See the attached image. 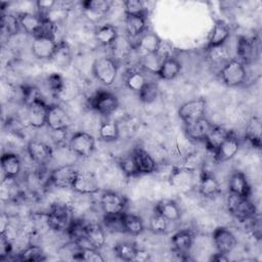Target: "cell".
Masks as SVG:
<instances>
[{
  "instance_id": "obj_49",
  "label": "cell",
  "mask_w": 262,
  "mask_h": 262,
  "mask_svg": "<svg viewBox=\"0 0 262 262\" xmlns=\"http://www.w3.org/2000/svg\"><path fill=\"white\" fill-rule=\"evenodd\" d=\"M169 226V221L163 216L154 213L148 221V228L154 233H164L167 231Z\"/></svg>"
},
{
  "instance_id": "obj_15",
  "label": "cell",
  "mask_w": 262,
  "mask_h": 262,
  "mask_svg": "<svg viewBox=\"0 0 262 262\" xmlns=\"http://www.w3.org/2000/svg\"><path fill=\"white\" fill-rule=\"evenodd\" d=\"M241 142L233 131H230L222 144L213 152L216 163H223L231 160L238 151Z\"/></svg>"
},
{
  "instance_id": "obj_40",
  "label": "cell",
  "mask_w": 262,
  "mask_h": 262,
  "mask_svg": "<svg viewBox=\"0 0 262 262\" xmlns=\"http://www.w3.org/2000/svg\"><path fill=\"white\" fill-rule=\"evenodd\" d=\"M146 82V77L140 71L137 70H131L130 72H128L125 79L126 86L136 93L140 92V90L143 88Z\"/></svg>"
},
{
  "instance_id": "obj_33",
  "label": "cell",
  "mask_w": 262,
  "mask_h": 262,
  "mask_svg": "<svg viewBox=\"0 0 262 262\" xmlns=\"http://www.w3.org/2000/svg\"><path fill=\"white\" fill-rule=\"evenodd\" d=\"M261 133H262V123L259 117H252L247 124L245 137L251 143L252 146L256 148L261 147Z\"/></svg>"
},
{
  "instance_id": "obj_3",
  "label": "cell",
  "mask_w": 262,
  "mask_h": 262,
  "mask_svg": "<svg viewBox=\"0 0 262 262\" xmlns=\"http://www.w3.org/2000/svg\"><path fill=\"white\" fill-rule=\"evenodd\" d=\"M72 220V208L64 203L53 204L46 214L47 226L55 231L67 230Z\"/></svg>"
},
{
  "instance_id": "obj_50",
  "label": "cell",
  "mask_w": 262,
  "mask_h": 262,
  "mask_svg": "<svg viewBox=\"0 0 262 262\" xmlns=\"http://www.w3.org/2000/svg\"><path fill=\"white\" fill-rule=\"evenodd\" d=\"M163 59L164 58L161 55H159L158 53L145 54L142 58V67L149 73L156 75L160 69V66H161Z\"/></svg>"
},
{
  "instance_id": "obj_54",
  "label": "cell",
  "mask_w": 262,
  "mask_h": 262,
  "mask_svg": "<svg viewBox=\"0 0 262 262\" xmlns=\"http://www.w3.org/2000/svg\"><path fill=\"white\" fill-rule=\"evenodd\" d=\"M76 91H77V90H75V87H74V85L71 83V81L64 80V84H63L61 90L59 91V93L57 94L56 97L61 98V99H63V100L72 99V98H74V96L76 95V94H75Z\"/></svg>"
},
{
  "instance_id": "obj_53",
  "label": "cell",
  "mask_w": 262,
  "mask_h": 262,
  "mask_svg": "<svg viewBox=\"0 0 262 262\" xmlns=\"http://www.w3.org/2000/svg\"><path fill=\"white\" fill-rule=\"evenodd\" d=\"M64 84V79L56 74V73H52L48 78H47V85H48V88L50 89V91L55 95L57 96V94L59 93V91L61 90L62 86Z\"/></svg>"
},
{
  "instance_id": "obj_24",
  "label": "cell",
  "mask_w": 262,
  "mask_h": 262,
  "mask_svg": "<svg viewBox=\"0 0 262 262\" xmlns=\"http://www.w3.org/2000/svg\"><path fill=\"white\" fill-rule=\"evenodd\" d=\"M125 31L130 39H138L146 31V15H126Z\"/></svg>"
},
{
  "instance_id": "obj_34",
  "label": "cell",
  "mask_w": 262,
  "mask_h": 262,
  "mask_svg": "<svg viewBox=\"0 0 262 262\" xmlns=\"http://www.w3.org/2000/svg\"><path fill=\"white\" fill-rule=\"evenodd\" d=\"M96 41L101 46H112L118 39V31L113 25H103L96 29L94 33Z\"/></svg>"
},
{
  "instance_id": "obj_57",
  "label": "cell",
  "mask_w": 262,
  "mask_h": 262,
  "mask_svg": "<svg viewBox=\"0 0 262 262\" xmlns=\"http://www.w3.org/2000/svg\"><path fill=\"white\" fill-rule=\"evenodd\" d=\"M250 221H251L250 228H251V231H252L254 237H256L257 239H260V238H261V234H262L260 216L257 214V215H256L255 217H253Z\"/></svg>"
},
{
  "instance_id": "obj_28",
  "label": "cell",
  "mask_w": 262,
  "mask_h": 262,
  "mask_svg": "<svg viewBox=\"0 0 262 262\" xmlns=\"http://www.w3.org/2000/svg\"><path fill=\"white\" fill-rule=\"evenodd\" d=\"M155 213L163 216L169 222L178 221L181 217V211L178 205L169 199H163L155 206Z\"/></svg>"
},
{
  "instance_id": "obj_2",
  "label": "cell",
  "mask_w": 262,
  "mask_h": 262,
  "mask_svg": "<svg viewBox=\"0 0 262 262\" xmlns=\"http://www.w3.org/2000/svg\"><path fill=\"white\" fill-rule=\"evenodd\" d=\"M118 61L113 57L101 56L92 63V74L95 79L104 86H111L115 83L118 74Z\"/></svg>"
},
{
  "instance_id": "obj_1",
  "label": "cell",
  "mask_w": 262,
  "mask_h": 262,
  "mask_svg": "<svg viewBox=\"0 0 262 262\" xmlns=\"http://www.w3.org/2000/svg\"><path fill=\"white\" fill-rule=\"evenodd\" d=\"M200 174L193 168L187 166H173L169 172L168 180L177 190L187 192L198 186Z\"/></svg>"
},
{
  "instance_id": "obj_10",
  "label": "cell",
  "mask_w": 262,
  "mask_h": 262,
  "mask_svg": "<svg viewBox=\"0 0 262 262\" xmlns=\"http://www.w3.org/2000/svg\"><path fill=\"white\" fill-rule=\"evenodd\" d=\"M212 239L217 252L226 255L231 253L237 245L236 237L232 231L223 226H218L213 230Z\"/></svg>"
},
{
  "instance_id": "obj_13",
  "label": "cell",
  "mask_w": 262,
  "mask_h": 262,
  "mask_svg": "<svg viewBox=\"0 0 262 262\" xmlns=\"http://www.w3.org/2000/svg\"><path fill=\"white\" fill-rule=\"evenodd\" d=\"M72 189L82 195L94 194L99 190V183L94 173L90 171H79Z\"/></svg>"
},
{
  "instance_id": "obj_36",
  "label": "cell",
  "mask_w": 262,
  "mask_h": 262,
  "mask_svg": "<svg viewBox=\"0 0 262 262\" xmlns=\"http://www.w3.org/2000/svg\"><path fill=\"white\" fill-rule=\"evenodd\" d=\"M123 218V223H124V228L125 232H128L131 235H139L143 232L144 230V223L138 215L132 214V213H126L124 212L122 214Z\"/></svg>"
},
{
  "instance_id": "obj_52",
  "label": "cell",
  "mask_w": 262,
  "mask_h": 262,
  "mask_svg": "<svg viewBox=\"0 0 262 262\" xmlns=\"http://www.w3.org/2000/svg\"><path fill=\"white\" fill-rule=\"evenodd\" d=\"M1 27H2V30H6L8 35H13V34L17 33L18 30L20 29L18 19L16 16L4 15V14H2Z\"/></svg>"
},
{
  "instance_id": "obj_46",
  "label": "cell",
  "mask_w": 262,
  "mask_h": 262,
  "mask_svg": "<svg viewBox=\"0 0 262 262\" xmlns=\"http://www.w3.org/2000/svg\"><path fill=\"white\" fill-rule=\"evenodd\" d=\"M123 5H124L125 15H131V14L146 15L147 14V6H146V2L144 1L127 0L123 2Z\"/></svg>"
},
{
  "instance_id": "obj_26",
  "label": "cell",
  "mask_w": 262,
  "mask_h": 262,
  "mask_svg": "<svg viewBox=\"0 0 262 262\" xmlns=\"http://www.w3.org/2000/svg\"><path fill=\"white\" fill-rule=\"evenodd\" d=\"M1 168L5 179H14L21 170V161L16 154L4 152L1 157Z\"/></svg>"
},
{
  "instance_id": "obj_18",
  "label": "cell",
  "mask_w": 262,
  "mask_h": 262,
  "mask_svg": "<svg viewBox=\"0 0 262 262\" xmlns=\"http://www.w3.org/2000/svg\"><path fill=\"white\" fill-rule=\"evenodd\" d=\"M198 188L201 195L206 199H213L221 191L217 178L211 172L205 170L200 173Z\"/></svg>"
},
{
  "instance_id": "obj_19",
  "label": "cell",
  "mask_w": 262,
  "mask_h": 262,
  "mask_svg": "<svg viewBox=\"0 0 262 262\" xmlns=\"http://www.w3.org/2000/svg\"><path fill=\"white\" fill-rule=\"evenodd\" d=\"M237 55L243 64L251 63L258 55V45L255 37L243 36L238 39Z\"/></svg>"
},
{
  "instance_id": "obj_16",
  "label": "cell",
  "mask_w": 262,
  "mask_h": 262,
  "mask_svg": "<svg viewBox=\"0 0 262 262\" xmlns=\"http://www.w3.org/2000/svg\"><path fill=\"white\" fill-rule=\"evenodd\" d=\"M27 152L31 160L39 165L48 163L53 155V150L49 144L37 139H33L28 142Z\"/></svg>"
},
{
  "instance_id": "obj_47",
  "label": "cell",
  "mask_w": 262,
  "mask_h": 262,
  "mask_svg": "<svg viewBox=\"0 0 262 262\" xmlns=\"http://www.w3.org/2000/svg\"><path fill=\"white\" fill-rule=\"evenodd\" d=\"M122 214H104L103 223L107 230L113 232H125Z\"/></svg>"
},
{
  "instance_id": "obj_23",
  "label": "cell",
  "mask_w": 262,
  "mask_h": 262,
  "mask_svg": "<svg viewBox=\"0 0 262 262\" xmlns=\"http://www.w3.org/2000/svg\"><path fill=\"white\" fill-rule=\"evenodd\" d=\"M228 189L230 193H233L245 199H249L251 194L250 183L246 175L242 171H234L231 174L229 178Z\"/></svg>"
},
{
  "instance_id": "obj_43",
  "label": "cell",
  "mask_w": 262,
  "mask_h": 262,
  "mask_svg": "<svg viewBox=\"0 0 262 262\" xmlns=\"http://www.w3.org/2000/svg\"><path fill=\"white\" fill-rule=\"evenodd\" d=\"M82 4L87 11L96 15H105L112 8V2L108 0H87Z\"/></svg>"
},
{
  "instance_id": "obj_12",
  "label": "cell",
  "mask_w": 262,
  "mask_h": 262,
  "mask_svg": "<svg viewBox=\"0 0 262 262\" xmlns=\"http://www.w3.org/2000/svg\"><path fill=\"white\" fill-rule=\"evenodd\" d=\"M99 204L104 214H122L127 207V199L116 191L106 190L100 195Z\"/></svg>"
},
{
  "instance_id": "obj_31",
  "label": "cell",
  "mask_w": 262,
  "mask_h": 262,
  "mask_svg": "<svg viewBox=\"0 0 262 262\" xmlns=\"http://www.w3.org/2000/svg\"><path fill=\"white\" fill-rule=\"evenodd\" d=\"M85 238L90 247L99 250L105 245L104 229L98 223H87Z\"/></svg>"
},
{
  "instance_id": "obj_37",
  "label": "cell",
  "mask_w": 262,
  "mask_h": 262,
  "mask_svg": "<svg viewBox=\"0 0 262 262\" xmlns=\"http://www.w3.org/2000/svg\"><path fill=\"white\" fill-rule=\"evenodd\" d=\"M98 137L106 142L118 140L120 137V128L118 124L114 121H103L98 128Z\"/></svg>"
},
{
  "instance_id": "obj_27",
  "label": "cell",
  "mask_w": 262,
  "mask_h": 262,
  "mask_svg": "<svg viewBox=\"0 0 262 262\" xmlns=\"http://www.w3.org/2000/svg\"><path fill=\"white\" fill-rule=\"evenodd\" d=\"M180 71L181 63L179 60L172 55H168L162 60L160 69L156 75L162 80L170 81L175 79L180 74Z\"/></svg>"
},
{
  "instance_id": "obj_20",
  "label": "cell",
  "mask_w": 262,
  "mask_h": 262,
  "mask_svg": "<svg viewBox=\"0 0 262 262\" xmlns=\"http://www.w3.org/2000/svg\"><path fill=\"white\" fill-rule=\"evenodd\" d=\"M194 243V233L190 229H181L176 231L171 237L173 250L180 255L189 254Z\"/></svg>"
},
{
  "instance_id": "obj_56",
  "label": "cell",
  "mask_w": 262,
  "mask_h": 262,
  "mask_svg": "<svg viewBox=\"0 0 262 262\" xmlns=\"http://www.w3.org/2000/svg\"><path fill=\"white\" fill-rule=\"evenodd\" d=\"M11 241L4 234L1 233L0 234V258L3 259L4 257L8 256V254H10L11 252Z\"/></svg>"
},
{
  "instance_id": "obj_59",
  "label": "cell",
  "mask_w": 262,
  "mask_h": 262,
  "mask_svg": "<svg viewBox=\"0 0 262 262\" xmlns=\"http://www.w3.org/2000/svg\"><path fill=\"white\" fill-rule=\"evenodd\" d=\"M146 260H149V255L147 252L143 251V250H140L138 249V252L136 254V258H135V261H146Z\"/></svg>"
},
{
  "instance_id": "obj_35",
  "label": "cell",
  "mask_w": 262,
  "mask_h": 262,
  "mask_svg": "<svg viewBox=\"0 0 262 262\" xmlns=\"http://www.w3.org/2000/svg\"><path fill=\"white\" fill-rule=\"evenodd\" d=\"M50 60H52L53 63L60 69H67L72 62V50L69 44L64 41H59L57 48Z\"/></svg>"
},
{
  "instance_id": "obj_29",
  "label": "cell",
  "mask_w": 262,
  "mask_h": 262,
  "mask_svg": "<svg viewBox=\"0 0 262 262\" xmlns=\"http://www.w3.org/2000/svg\"><path fill=\"white\" fill-rule=\"evenodd\" d=\"M229 132H230L229 130H227L226 128H224L222 126L212 125L207 136L204 139L207 149L213 154L222 144V142L226 139Z\"/></svg>"
},
{
  "instance_id": "obj_6",
  "label": "cell",
  "mask_w": 262,
  "mask_h": 262,
  "mask_svg": "<svg viewBox=\"0 0 262 262\" xmlns=\"http://www.w3.org/2000/svg\"><path fill=\"white\" fill-rule=\"evenodd\" d=\"M206 106L207 102L202 97L188 100L180 105L178 117L184 123V126L191 125L205 117Z\"/></svg>"
},
{
  "instance_id": "obj_55",
  "label": "cell",
  "mask_w": 262,
  "mask_h": 262,
  "mask_svg": "<svg viewBox=\"0 0 262 262\" xmlns=\"http://www.w3.org/2000/svg\"><path fill=\"white\" fill-rule=\"evenodd\" d=\"M37 8L39 10V14L41 16H47V13L54 8L56 5V1L54 0H39L36 2Z\"/></svg>"
},
{
  "instance_id": "obj_39",
  "label": "cell",
  "mask_w": 262,
  "mask_h": 262,
  "mask_svg": "<svg viewBox=\"0 0 262 262\" xmlns=\"http://www.w3.org/2000/svg\"><path fill=\"white\" fill-rule=\"evenodd\" d=\"M18 261H30V262H39L46 259L45 253L43 252L42 248L36 245H31L24 250H21L16 258Z\"/></svg>"
},
{
  "instance_id": "obj_4",
  "label": "cell",
  "mask_w": 262,
  "mask_h": 262,
  "mask_svg": "<svg viewBox=\"0 0 262 262\" xmlns=\"http://www.w3.org/2000/svg\"><path fill=\"white\" fill-rule=\"evenodd\" d=\"M227 208L229 213L242 222L250 221L258 214L256 206L249 199H245L230 192L227 198Z\"/></svg>"
},
{
  "instance_id": "obj_48",
  "label": "cell",
  "mask_w": 262,
  "mask_h": 262,
  "mask_svg": "<svg viewBox=\"0 0 262 262\" xmlns=\"http://www.w3.org/2000/svg\"><path fill=\"white\" fill-rule=\"evenodd\" d=\"M158 92H159L158 84L152 81H147L146 84L143 86V88L138 93V95L142 102L150 103L157 98Z\"/></svg>"
},
{
  "instance_id": "obj_42",
  "label": "cell",
  "mask_w": 262,
  "mask_h": 262,
  "mask_svg": "<svg viewBox=\"0 0 262 262\" xmlns=\"http://www.w3.org/2000/svg\"><path fill=\"white\" fill-rule=\"evenodd\" d=\"M75 259L86 262H103L104 258L101 256L100 252L92 247H79L78 251L75 253Z\"/></svg>"
},
{
  "instance_id": "obj_21",
  "label": "cell",
  "mask_w": 262,
  "mask_h": 262,
  "mask_svg": "<svg viewBox=\"0 0 262 262\" xmlns=\"http://www.w3.org/2000/svg\"><path fill=\"white\" fill-rule=\"evenodd\" d=\"M230 36V27L223 19H217L213 27L212 32L208 38L206 50L225 44L226 40Z\"/></svg>"
},
{
  "instance_id": "obj_58",
  "label": "cell",
  "mask_w": 262,
  "mask_h": 262,
  "mask_svg": "<svg viewBox=\"0 0 262 262\" xmlns=\"http://www.w3.org/2000/svg\"><path fill=\"white\" fill-rule=\"evenodd\" d=\"M211 261H217V262H225V261H228V257L226 254H222V253H219L217 252L216 254H213L212 257L210 258Z\"/></svg>"
},
{
  "instance_id": "obj_11",
  "label": "cell",
  "mask_w": 262,
  "mask_h": 262,
  "mask_svg": "<svg viewBox=\"0 0 262 262\" xmlns=\"http://www.w3.org/2000/svg\"><path fill=\"white\" fill-rule=\"evenodd\" d=\"M28 122L34 128H42L47 123V115L49 105L42 97L33 100L27 105Z\"/></svg>"
},
{
  "instance_id": "obj_44",
  "label": "cell",
  "mask_w": 262,
  "mask_h": 262,
  "mask_svg": "<svg viewBox=\"0 0 262 262\" xmlns=\"http://www.w3.org/2000/svg\"><path fill=\"white\" fill-rule=\"evenodd\" d=\"M138 248L129 242L120 243L115 248V253L118 258L123 261H135Z\"/></svg>"
},
{
  "instance_id": "obj_30",
  "label": "cell",
  "mask_w": 262,
  "mask_h": 262,
  "mask_svg": "<svg viewBox=\"0 0 262 262\" xmlns=\"http://www.w3.org/2000/svg\"><path fill=\"white\" fill-rule=\"evenodd\" d=\"M212 125L213 124L207 118L204 117L203 119L196 121L195 123L184 127L185 136L190 140L204 141Z\"/></svg>"
},
{
  "instance_id": "obj_22",
  "label": "cell",
  "mask_w": 262,
  "mask_h": 262,
  "mask_svg": "<svg viewBox=\"0 0 262 262\" xmlns=\"http://www.w3.org/2000/svg\"><path fill=\"white\" fill-rule=\"evenodd\" d=\"M135 165L139 174H151L157 170V163L152 156L147 150L137 147L132 151Z\"/></svg>"
},
{
  "instance_id": "obj_45",
  "label": "cell",
  "mask_w": 262,
  "mask_h": 262,
  "mask_svg": "<svg viewBox=\"0 0 262 262\" xmlns=\"http://www.w3.org/2000/svg\"><path fill=\"white\" fill-rule=\"evenodd\" d=\"M56 32H57L56 24L49 16H42L41 26L33 38L45 37V38L55 39Z\"/></svg>"
},
{
  "instance_id": "obj_32",
  "label": "cell",
  "mask_w": 262,
  "mask_h": 262,
  "mask_svg": "<svg viewBox=\"0 0 262 262\" xmlns=\"http://www.w3.org/2000/svg\"><path fill=\"white\" fill-rule=\"evenodd\" d=\"M16 17L18 19L20 29H23L27 34L34 37L41 26L42 16L40 14H34L32 12H20L16 15Z\"/></svg>"
},
{
  "instance_id": "obj_9",
  "label": "cell",
  "mask_w": 262,
  "mask_h": 262,
  "mask_svg": "<svg viewBox=\"0 0 262 262\" xmlns=\"http://www.w3.org/2000/svg\"><path fill=\"white\" fill-rule=\"evenodd\" d=\"M79 170L73 165H63L49 173V182L57 188H72Z\"/></svg>"
},
{
  "instance_id": "obj_8",
  "label": "cell",
  "mask_w": 262,
  "mask_h": 262,
  "mask_svg": "<svg viewBox=\"0 0 262 262\" xmlns=\"http://www.w3.org/2000/svg\"><path fill=\"white\" fill-rule=\"evenodd\" d=\"M69 146L71 150L82 158L90 157L95 149V139L88 132L79 131L70 138Z\"/></svg>"
},
{
  "instance_id": "obj_51",
  "label": "cell",
  "mask_w": 262,
  "mask_h": 262,
  "mask_svg": "<svg viewBox=\"0 0 262 262\" xmlns=\"http://www.w3.org/2000/svg\"><path fill=\"white\" fill-rule=\"evenodd\" d=\"M119 166H120L121 170L123 171V173L127 176H135V175L139 174L132 155L122 158L119 161Z\"/></svg>"
},
{
  "instance_id": "obj_41",
  "label": "cell",
  "mask_w": 262,
  "mask_h": 262,
  "mask_svg": "<svg viewBox=\"0 0 262 262\" xmlns=\"http://www.w3.org/2000/svg\"><path fill=\"white\" fill-rule=\"evenodd\" d=\"M207 54H208V59L211 61V63L217 64V66H220V64L223 66L230 59L229 51L225 46V44L207 49Z\"/></svg>"
},
{
  "instance_id": "obj_7",
  "label": "cell",
  "mask_w": 262,
  "mask_h": 262,
  "mask_svg": "<svg viewBox=\"0 0 262 262\" xmlns=\"http://www.w3.org/2000/svg\"><path fill=\"white\" fill-rule=\"evenodd\" d=\"M91 107L99 115L107 117L115 113L119 106L117 96L110 91H98L90 99Z\"/></svg>"
},
{
  "instance_id": "obj_17",
  "label": "cell",
  "mask_w": 262,
  "mask_h": 262,
  "mask_svg": "<svg viewBox=\"0 0 262 262\" xmlns=\"http://www.w3.org/2000/svg\"><path fill=\"white\" fill-rule=\"evenodd\" d=\"M58 42L55 39L45 37L33 38L31 49L35 57L42 60H50L57 48Z\"/></svg>"
},
{
  "instance_id": "obj_38",
  "label": "cell",
  "mask_w": 262,
  "mask_h": 262,
  "mask_svg": "<svg viewBox=\"0 0 262 262\" xmlns=\"http://www.w3.org/2000/svg\"><path fill=\"white\" fill-rule=\"evenodd\" d=\"M86 225L87 223H84L81 219H73L70 223L68 229L66 230L71 237L72 242L74 244H77L78 246L82 241L86 242ZM87 243V242H86Z\"/></svg>"
},
{
  "instance_id": "obj_25",
  "label": "cell",
  "mask_w": 262,
  "mask_h": 262,
  "mask_svg": "<svg viewBox=\"0 0 262 262\" xmlns=\"http://www.w3.org/2000/svg\"><path fill=\"white\" fill-rule=\"evenodd\" d=\"M162 45L161 38L152 32L145 31L136 42V48L145 54H156Z\"/></svg>"
},
{
  "instance_id": "obj_5",
  "label": "cell",
  "mask_w": 262,
  "mask_h": 262,
  "mask_svg": "<svg viewBox=\"0 0 262 262\" xmlns=\"http://www.w3.org/2000/svg\"><path fill=\"white\" fill-rule=\"evenodd\" d=\"M220 78L228 87H237L246 81L247 72L245 64L238 59H229L220 70Z\"/></svg>"
},
{
  "instance_id": "obj_14",
  "label": "cell",
  "mask_w": 262,
  "mask_h": 262,
  "mask_svg": "<svg viewBox=\"0 0 262 262\" xmlns=\"http://www.w3.org/2000/svg\"><path fill=\"white\" fill-rule=\"evenodd\" d=\"M46 125L52 131H67L71 126V118L59 104H50Z\"/></svg>"
}]
</instances>
